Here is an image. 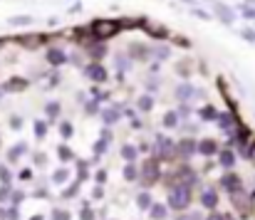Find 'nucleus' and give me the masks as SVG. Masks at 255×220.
Instances as JSON below:
<instances>
[{"label":"nucleus","mask_w":255,"mask_h":220,"mask_svg":"<svg viewBox=\"0 0 255 220\" xmlns=\"http://www.w3.org/2000/svg\"><path fill=\"white\" fill-rule=\"evenodd\" d=\"M119 30H122V22L119 20H109V17H99V20H94L89 25V35L94 40H99V42H107V40L117 37Z\"/></svg>","instance_id":"f257e3e1"},{"label":"nucleus","mask_w":255,"mask_h":220,"mask_svg":"<svg viewBox=\"0 0 255 220\" xmlns=\"http://www.w3.org/2000/svg\"><path fill=\"white\" fill-rule=\"evenodd\" d=\"M188 203H191V191H188V186H173L169 193V206L171 208H176V211H183V208H188Z\"/></svg>","instance_id":"f03ea898"},{"label":"nucleus","mask_w":255,"mask_h":220,"mask_svg":"<svg viewBox=\"0 0 255 220\" xmlns=\"http://www.w3.org/2000/svg\"><path fill=\"white\" fill-rule=\"evenodd\" d=\"M231 201H233V206L238 208L241 216H251V211H253V196H248L243 188H238V191L231 193Z\"/></svg>","instance_id":"7ed1b4c3"},{"label":"nucleus","mask_w":255,"mask_h":220,"mask_svg":"<svg viewBox=\"0 0 255 220\" xmlns=\"http://www.w3.org/2000/svg\"><path fill=\"white\" fill-rule=\"evenodd\" d=\"M141 27H144V32L146 35H151L154 40H166L169 37V27L164 25V22H156V20H141Z\"/></svg>","instance_id":"20e7f679"},{"label":"nucleus","mask_w":255,"mask_h":220,"mask_svg":"<svg viewBox=\"0 0 255 220\" xmlns=\"http://www.w3.org/2000/svg\"><path fill=\"white\" fill-rule=\"evenodd\" d=\"M159 161L156 158H151V161H144V168H141V181L146 183V186H151V183H156L159 181Z\"/></svg>","instance_id":"39448f33"},{"label":"nucleus","mask_w":255,"mask_h":220,"mask_svg":"<svg viewBox=\"0 0 255 220\" xmlns=\"http://www.w3.org/2000/svg\"><path fill=\"white\" fill-rule=\"evenodd\" d=\"M176 153H178V146H173L171 139H164V136L156 139V156L159 158H173Z\"/></svg>","instance_id":"423d86ee"},{"label":"nucleus","mask_w":255,"mask_h":220,"mask_svg":"<svg viewBox=\"0 0 255 220\" xmlns=\"http://www.w3.org/2000/svg\"><path fill=\"white\" fill-rule=\"evenodd\" d=\"M85 74L92 82H107V70H104V65H99V62H89L85 67Z\"/></svg>","instance_id":"0eeeda50"},{"label":"nucleus","mask_w":255,"mask_h":220,"mask_svg":"<svg viewBox=\"0 0 255 220\" xmlns=\"http://www.w3.org/2000/svg\"><path fill=\"white\" fill-rule=\"evenodd\" d=\"M45 57H47V62H50V65H55V67H60V65H65V62L70 60V57H67V52H65V50H60V47H50Z\"/></svg>","instance_id":"6e6552de"},{"label":"nucleus","mask_w":255,"mask_h":220,"mask_svg":"<svg viewBox=\"0 0 255 220\" xmlns=\"http://www.w3.org/2000/svg\"><path fill=\"white\" fill-rule=\"evenodd\" d=\"M216 15H218V20H221L223 25H233V20H236V12H233V7H228V5H221V2H216Z\"/></svg>","instance_id":"1a4fd4ad"},{"label":"nucleus","mask_w":255,"mask_h":220,"mask_svg":"<svg viewBox=\"0 0 255 220\" xmlns=\"http://www.w3.org/2000/svg\"><path fill=\"white\" fill-rule=\"evenodd\" d=\"M221 186H223V188H226L228 193H233V191H238V188H241L243 183H241V178H238L236 173H226V176L221 178Z\"/></svg>","instance_id":"9d476101"},{"label":"nucleus","mask_w":255,"mask_h":220,"mask_svg":"<svg viewBox=\"0 0 255 220\" xmlns=\"http://www.w3.org/2000/svg\"><path fill=\"white\" fill-rule=\"evenodd\" d=\"M196 94H198V92H196L188 82H183V84H178V87H176V97H178L181 102H188V99H191V97H196Z\"/></svg>","instance_id":"9b49d317"},{"label":"nucleus","mask_w":255,"mask_h":220,"mask_svg":"<svg viewBox=\"0 0 255 220\" xmlns=\"http://www.w3.org/2000/svg\"><path fill=\"white\" fill-rule=\"evenodd\" d=\"M201 203H203V208H216L218 206V193L213 188H206L201 193Z\"/></svg>","instance_id":"f8f14e48"},{"label":"nucleus","mask_w":255,"mask_h":220,"mask_svg":"<svg viewBox=\"0 0 255 220\" xmlns=\"http://www.w3.org/2000/svg\"><path fill=\"white\" fill-rule=\"evenodd\" d=\"M196 151H198V144H193L191 139H183V141L178 144V156H183V158H191Z\"/></svg>","instance_id":"ddd939ff"},{"label":"nucleus","mask_w":255,"mask_h":220,"mask_svg":"<svg viewBox=\"0 0 255 220\" xmlns=\"http://www.w3.org/2000/svg\"><path fill=\"white\" fill-rule=\"evenodd\" d=\"M216 151H218V144H216L213 139H203V141L198 144V153H201V156H213Z\"/></svg>","instance_id":"4468645a"},{"label":"nucleus","mask_w":255,"mask_h":220,"mask_svg":"<svg viewBox=\"0 0 255 220\" xmlns=\"http://www.w3.org/2000/svg\"><path fill=\"white\" fill-rule=\"evenodd\" d=\"M27 87V79H20V77H12L10 82H5V92H20V89H25Z\"/></svg>","instance_id":"2eb2a0df"},{"label":"nucleus","mask_w":255,"mask_h":220,"mask_svg":"<svg viewBox=\"0 0 255 220\" xmlns=\"http://www.w3.org/2000/svg\"><path fill=\"white\" fill-rule=\"evenodd\" d=\"M176 181H178L181 186H188V183H193V181H196V176H193V171H191V168H181V171L176 173Z\"/></svg>","instance_id":"dca6fc26"},{"label":"nucleus","mask_w":255,"mask_h":220,"mask_svg":"<svg viewBox=\"0 0 255 220\" xmlns=\"http://www.w3.org/2000/svg\"><path fill=\"white\" fill-rule=\"evenodd\" d=\"M198 116H201L203 121H213V119H218V111H216L211 104H206V107L198 109Z\"/></svg>","instance_id":"f3484780"},{"label":"nucleus","mask_w":255,"mask_h":220,"mask_svg":"<svg viewBox=\"0 0 255 220\" xmlns=\"http://www.w3.org/2000/svg\"><path fill=\"white\" fill-rule=\"evenodd\" d=\"M25 151H27V144H25V141H20V144H15V146L7 151V158H10V161H17Z\"/></svg>","instance_id":"a211bd4d"},{"label":"nucleus","mask_w":255,"mask_h":220,"mask_svg":"<svg viewBox=\"0 0 255 220\" xmlns=\"http://www.w3.org/2000/svg\"><path fill=\"white\" fill-rule=\"evenodd\" d=\"M89 55L94 57V62H99V60L107 55V47H104V42H97V45H92V47H89Z\"/></svg>","instance_id":"6ab92c4d"},{"label":"nucleus","mask_w":255,"mask_h":220,"mask_svg":"<svg viewBox=\"0 0 255 220\" xmlns=\"http://www.w3.org/2000/svg\"><path fill=\"white\" fill-rule=\"evenodd\" d=\"M218 163H221L223 168H233V163H236V156H233V151H223V153L218 156Z\"/></svg>","instance_id":"aec40b11"},{"label":"nucleus","mask_w":255,"mask_h":220,"mask_svg":"<svg viewBox=\"0 0 255 220\" xmlns=\"http://www.w3.org/2000/svg\"><path fill=\"white\" fill-rule=\"evenodd\" d=\"M136 156H139V148L136 146H131V144H124V146H122V158H124V161H134Z\"/></svg>","instance_id":"412c9836"},{"label":"nucleus","mask_w":255,"mask_h":220,"mask_svg":"<svg viewBox=\"0 0 255 220\" xmlns=\"http://www.w3.org/2000/svg\"><path fill=\"white\" fill-rule=\"evenodd\" d=\"M102 119H104V124H117L119 121V111L117 109H104L102 111Z\"/></svg>","instance_id":"4be33fe9"},{"label":"nucleus","mask_w":255,"mask_h":220,"mask_svg":"<svg viewBox=\"0 0 255 220\" xmlns=\"http://www.w3.org/2000/svg\"><path fill=\"white\" fill-rule=\"evenodd\" d=\"M122 176H124L127 181H136V178H139V171H136V168L131 166V161H129V163L124 166V171H122Z\"/></svg>","instance_id":"5701e85b"},{"label":"nucleus","mask_w":255,"mask_h":220,"mask_svg":"<svg viewBox=\"0 0 255 220\" xmlns=\"http://www.w3.org/2000/svg\"><path fill=\"white\" fill-rule=\"evenodd\" d=\"M136 203H139V208H141V211H151V206H154V203H151V196H149V193H139Z\"/></svg>","instance_id":"b1692460"},{"label":"nucleus","mask_w":255,"mask_h":220,"mask_svg":"<svg viewBox=\"0 0 255 220\" xmlns=\"http://www.w3.org/2000/svg\"><path fill=\"white\" fill-rule=\"evenodd\" d=\"M151 218L154 220H164L166 218V208H164L161 203H154V206H151Z\"/></svg>","instance_id":"393cba45"},{"label":"nucleus","mask_w":255,"mask_h":220,"mask_svg":"<svg viewBox=\"0 0 255 220\" xmlns=\"http://www.w3.org/2000/svg\"><path fill=\"white\" fill-rule=\"evenodd\" d=\"M151 107H154V99H151L149 94L139 97V109H141V111H151Z\"/></svg>","instance_id":"a878e982"},{"label":"nucleus","mask_w":255,"mask_h":220,"mask_svg":"<svg viewBox=\"0 0 255 220\" xmlns=\"http://www.w3.org/2000/svg\"><path fill=\"white\" fill-rule=\"evenodd\" d=\"M57 153H60V161H62V163H67V161H72V158H75L72 148H67V146H60V151H57Z\"/></svg>","instance_id":"bb28decb"},{"label":"nucleus","mask_w":255,"mask_h":220,"mask_svg":"<svg viewBox=\"0 0 255 220\" xmlns=\"http://www.w3.org/2000/svg\"><path fill=\"white\" fill-rule=\"evenodd\" d=\"M35 136L37 139H45L47 136V124L45 121H35Z\"/></svg>","instance_id":"cd10ccee"},{"label":"nucleus","mask_w":255,"mask_h":220,"mask_svg":"<svg viewBox=\"0 0 255 220\" xmlns=\"http://www.w3.org/2000/svg\"><path fill=\"white\" fill-rule=\"evenodd\" d=\"M67 178H70V171H67V168H60V171H55V176H52L55 183H65Z\"/></svg>","instance_id":"c85d7f7f"},{"label":"nucleus","mask_w":255,"mask_h":220,"mask_svg":"<svg viewBox=\"0 0 255 220\" xmlns=\"http://www.w3.org/2000/svg\"><path fill=\"white\" fill-rule=\"evenodd\" d=\"M107 146H109V141H107V139H104V136H102V139H99V141H97V144H94V156H97V158H99V156H102V153H104V151H107Z\"/></svg>","instance_id":"c756f323"},{"label":"nucleus","mask_w":255,"mask_h":220,"mask_svg":"<svg viewBox=\"0 0 255 220\" xmlns=\"http://www.w3.org/2000/svg\"><path fill=\"white\" fill-rule=\"evenodd\" d=\"M176 124H178V111H169V114H166V116H164V126H176Z\"/></svg>","instance_id":"7c9ffc66"},{"label":"nucleus","mask_w":255,"mask_h":220,"mask_svg":"<svg viewBox=\"0 0 255 220\" xmlns=\"http://www.w3.org/2000/svg\"><path fill=\"white\" fill-rule=\"evenodd\" d=\"M45 111H47V116H50V119H55V116L60 114V104H57V102H50V104L45 107Z\"/></svg>","instance_id":"2f4dec72"},{"label":"nucleus","mask_w":255,"mask_h":220,"mask_svg":"<svg viewBox=\"0 0 255 220\" xmlns=\"http://www.w3.org/2000/svg\"><path fill=\"white\" fill-rule=\"evenodd\" d=\"M60 131H62V139H70V136H72V124L65 121V124L60 126Z\"/></svg>","instance_id":"473e14b6"},{"label":"nucleus","mask_w":255,"mask_h":220,"mask_svg":"<svg viewBox=\"0 0 255 220\" xmlns=\"http://www.w3.org/2000/svg\"><path fill=\"white\" fill-rule=\"evenodd\" d=\"M10 178H12V176H10V171H7L5 166H0V181H2L5 186H10Z\"/></svg>","instance_id":"72a5a7b5"},{"label":"nucleus","mask_w":255,"mask_h":220,"mask_svg":"<svg viewBox=\"0 0 255 220\" xmlns=\"http://www.w3.org/2000/svg\"><path fill=\"white\" fill-rule=\"evenodd\" d=\"M2 218L5 220H17V208H5V211H2Z\"/></svg>","instance_id":"f704fd0d"},{"label":"nucleus","mask_w":255,"mask_h":220,"mask_svg":"<svg viewBox=\"0 0 255 220\" xmlns=\"http://www.w3.org/2000/svg\"><path fill=\"white\" fill-rule=\"evenodd\" d=\"M27 22H32L30 15H25V17H12V20H10V25H27Z\"/></svg>","instance_id":"c9c22d12"},{"label":"nucleus","mask_w":255,"mask_h":220,"mask_svg":"<svg viewBox=\"0 0 255 220\" xmlns=\"http://www.w3.org/2000/svg\"><path fill=\"white\" fill-rule=\"evenodd\" d=\"M77 188H80V181H77V183H72V186H70V188H67L62 196H65V198H72V196L77 193Z\"/></svg>","instance_id":"e433bc0d"},{"label":"nucleus","mask_w":255,"mask_h":220,"mask_svg":"<svg viewBox=\"0 0 255 220\" xmlns=\"http://www.w3.org/2000/svg\"><path fill=\"white\" fill-rule=\"evenodd\" d=\"M52 218L55 220H70V213H67V211H52Z\"/></svg>","instance_id":"4c0bfd02"},{"label":"nucleus","mask_w":255,"mask_h":220,"mask_svg":"<svg viewBox=\"0 0 255 220\" xmlns=\"http://www.w3.org/2000/svg\"><path fill=\"white\" fill-rule=\"evenodd\" d=\"M169 55H171L169 47H156V57H159V60H166Z\"/></svg>","instance_id":"58836bf2"},{"label":"nucleus","mask_w":255,"mask_h":220,"mask_svg":"<svg viewBox=\"0 0 255 220\" xmlns=\"http://www.w3.org/2000/svg\"><path fill=\"white\" fill-rule=\"evenodd\" d=\"M12 193H15V191H10L7 186H2V188H0V201H7V198H10Z\"/></svg>","instance_id":"ea45409f"},{"label":"nucleus","mask_w":255,"mask_h":220,"mask_svg":"<svg viewBox=\"0 0 255 220\" xmlns=\"http://www.w3.org/2000/svg\"><path fill=\"white\" fill-rule=\"evenodd\" d=\"M241 12H243V17H248V20L255 17V10L253 7H248V5H243V7H241Z\"/></svg>","instance_id":"a19ab883"},{"label":"nucleus","mask_w":255,"mask_h":220,"mask_svg":"<svg viewBox=\"0 0 255 220\" xmlns=\"http://www.w3.org/2000/svg\"><path fill=\"white\" fill-rule=\"evenodd\" d=\"M117 67L119 70H129V60L127 57H117Z\"/></svg>","instance_id":"79ce46f5"},{"label":"nucleus","mask_w":255,"mask_h":220,"mask_svg":"<svg viewBox=\"0 0 255 220\" xmlns=\"http://www.w3.org/2000/svg\"><path fill=\"white\" fill-rule=\"evenodd\" d=\"M80 220H94V213H92L89 208H82V213H80Z\"/></svg>","instance_id":"37998d69"},{"label":"nucleus","mask_w":255,"mask_h":220,"mask_svg":"<svg viewBox=\"0 0 255 220\" xmlns=\"http://www.w3.org/2000/svg\"><path fill=\"white\" fill-rule=\"evenodd\" d=\"M241 35H243V40H248V42H255V32H253V30H243Z\"/></svg>","instance_id":"c03bdc74"},{"label":"nucleus","mask_w":255,"mask_h":220,"mask_svg":"<svg viewBox=\"0 0 255 220\" xmlns=\"http://www.w3.org/2000/svg\"><path fill=\"white\" fill-rule=\"evenodd\" d=\"M193 17H201V20H208L211 15H208L206 10H198V7H196V10H193Z\"/></svg>","instance_id":"a18cd8bd"},{"label":"nucleus","mask_w":255,"mask_h":220,"mask_svg":"<svg viewBox=\"0 0 255 220\" xmlns=\"http://www.w3.org/2000/svg\"><path fill=\"white\" fill-rule=\"evenodd\" d=\"M10 126H12V129H20V126H22V119H20V116H12V119H10Z\"/></svg>","instance_id":"49530a36"},{"label":"nucleus","mask_w":255,"mask_h":220,"mask_svg":"<svg viewBox=\"0 0 255 220\" xmlns=\"http://www.w3.org/2000/svg\"><path fill=\"white\" fill-rule=\"evenodd\" d=\"M17 176H20L22 181H30V178H32V171H30V168H25V171H20Z\"/></svg>","instance_id":"de8ad7c7"},{"label":"nucleus","mask_w":255,"mask_h":220,"mask_svg":"<svg viewBox=\"0 0 255 220\" xmlns=\"http://www.w3.org/2000/svg\"><path fill=\"white\" fill-rule=\"evenodd\" d=\"M92 94H94V99H97V102L107 99V94H104V92H99V89H92Z\"/></svg>","instance_id":"09e8293b"},{"label":"nucleus","mask_w":255,"mask_h":220,"mask_svg":"<svg viewBox=\"0 0 255 220\" xmlns=\"http://www.w3.org/2000/svg\"><path fill=\"white\" fill-rule=\"evenodd\" d=\"M178 116H183V119H186V116H191V109H188V107L183 104V107L178 109Z\"/></svg>","instance_id":"8fccbe9b"},{"label":"nucleus","mask_w":255,"mask_h":220,"mask_svg":"<svg viewBox=\"0 0 255 220\" xmlns=\"http://www.w3.org/2000/svg\"><path fill=\"white\" fill-rule=\"evenodd\" d=\"M107 181V171H97V183H104Z\"/></svg>","instance_id":"3c124183"},{"label":"nucleus","mask_w":255,"mask_h":220,"mask_svg":"<svg viewBox=\"0 0 255 220\" xmlns=\"http://www.w3.org/2000/svg\"><path fill=\"white\" fill-rule=\"evenodd\" d=\"M87 111L94 114V111H97V102H87Z\"/></svg>","instance_id":"603ef678"},{"label":"nucleus","mask_w":255,"mask_h":220,"mask_svg":"<svg viewBox=\"0 0 255 220\" xmlns=\"http://www.w3.org/2000/svg\"><path fill=\"white\" fill-rule=\"evenodd\" d=\"M92 196H94V198H102V196H104V193H102V186H97V188H94V193H92Z\"/></svg>","instance_id":"864d4df0"},{"label":"nucleus","mask_w":255,"mask_h":220,"mask_svg":"<svg viewBox=\"0 0 255 220\" xmlns=\"http://www.w3.org/2000/svg\"><path fill=\"white\" fill-rule=\"evenodd\" d=\"M248 158H251V163L255 166V144H253V148H251V156H248Z\"/></svg>","instance_id":"5fc2aeb1"},{"label":"nucleus","mask_w":255,"mask_h":220,"mask_svg":"<svg viewBox=\"0 0 255 220\" xmlns=\"http://www.w3.org/2000/svg\"><path fill=\"white\" fill-rule=\"evenodd\" d=\"M178 220H198V216H183V218H178Z\"/></svg>","instance_id":"6e6d98bb"},{"label":"nucleus","mask_w":255,"mask_h":220,"mask_svg":"<svg viewBox=\"0 0 255 220\" xmlns=\"http://www.w3.org/2000/svg\"><path fill=\"white\" fill-rule=\"evenodd\" d=\"M30 220H45V216H32Z\"/></svg>","instance_id":"4d7b16f0"}]
</instances>
